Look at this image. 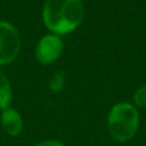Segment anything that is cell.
<instances>
[{
  "label": "cell",
  "instance_id": "cell-1",
  "mask_svg": "<svg viewBox=\"0 0 146 146\" xmlns=\"http://www.w3.org/2000/svg\"><path fill=\"white\" fill-rule=\"evenodd\" d=\"M83 17L85 5L81 0H46L42 8L44 23L54 35L73 32Z\"/></svg>",
  "mask_w": 146,
  "mask_h": 146
},
{
  "label": "cell",
  "instance_id": "cell-2",
  "mask_svg": "<svg viewBox=\"0 0 146 146\" xmlns=\"http://www.w3.org/2000/svg\"><path fill=\"white\" fill-rule=\"evenodd\" d=\"M108 129L118 142H127L139 131L140 114L136 106L129 103H118L111 106L108 114Z\"/></svg>",
  "mask_w": 146,
  "mask_h": 146
},
{
  "label": "cell",
  "instance_id": "cell-3",
  "mask_svg": "<svg viewBox=\"0 0 146 146\" xmlns=\"http://www.w3.org/2000/svg\"><path fill=\"white\" fill-rule=\"evenodd\" d=\"M21 51V36L18 30L9 22L0 21V66L17 59Z\"/></svg>",
  "mask_w": 146,
  "mask_h": 146
},
{
  "label": "cell",
  "instance_id": "cell-4",
  "mask_svg": "<svg viewBox=\"0 0 146 146\" xmlns=\"http://www.w3.org/2000/svg\"><path fill=\"white\" fill-rule=\"evenodd\" d=\"M63 51V41L58 35H45L36 46L35 55L38 63L51 64L60 56Z\"/></svg>",
  "mask_w": 146,
  "mask_h": 146
},
{
  "label": "cell",
  "instance_id": "cell-5",
  "mask_svg": "<svg viewBox=\"0 0 146 146\" xmlns=\"http://www.w3.org/2000/svg\"><path fill=\"white\" fill-rule=\"evenodd\" d=\"M1 127L5 131V133H8L9 136H19L23 128V121L21 114L18 113L15 109L13 108H7L1 111Z\"/></svg>",
  "mask_w": 146,
  "mask_h": 146
},
{
  "label": "cell",
  "instance_id": "cell-6",
  "mask_svg": "<svg viewBox=\"0 0 146 146\" xmlns=\"http://www.w3.org/2000/svg\"><path fill=\"white\" fill-rule=\"evenodd\" d=\"M10 101H12V87L7 74L0 69V109L4 110L9 108Z\"/></svg>",
  "mask_w": 146,
  "mask_h": 146
},
{
  "label": "cell",
  "instance_id": "cell-7",
  "mask_svg": "<svg viewBox=\"0 0 146 146\" xmlns=\"http://www.w3.org/2000/svg\"><path fill=\"white\" fill-rule=\"evenodd\" d=\"M133 101L137 106L141 108H146V85L140 87L139 90L135 92L133 95Z\"/></svg>",
  "mask_w": 146,
  "mask_h": 146
},
{
  "label": "cell",
  "instance_id": "cell-8",
  "mask_svg": "<svg viewBox=\"0 0 146 146\" xmlns=\"http://www.w3.org/2000/svg\"><path fill=\"white\" fill-rule=\"evenodd\" d=\"M50 88L51 91H54V92H58V91H60L62 88H63L64 86V77L62 73H55V74L53 76V78H51L50 81Z\"/></svg>",
  "mask_w": 146,
  "mask_h": 146
},
{
  "label": "cell",
  "instance_id": "cell-9",
  "mask_svg": "<svg viewBox=\"0 0 146 146\" xmlns=\"http://www.w3.org/2000/svg\"><path fill=\"white\" fill-rule=\"evenodd\" d=\"M35 146H66L63 142L58 141V140H44V141L38 142Z\"/></svg>",
  "mask_w": 146,
  "mask_h": 146
}]
</instances>
